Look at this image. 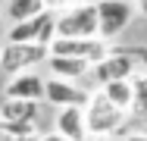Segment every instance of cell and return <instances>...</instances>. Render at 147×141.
Listing matches in <instances>:
<instances>
[{"label": "cell", "mask_w": 147, "mask_h": 141, "mask_svg": "<svg viewBox=\"0 0 147 141\" xmlns=\"http://www.w3.org/2000/svg\"><path fill=\"white\" fill-rule=\"evenodd\" d=\"M57 38H100L97 3H78L57 16Z\"/></svg>", "instance_id": "1"}, {"label": "cell", "mask_w": 147, "mask_h": 141, "mask_svg": "<svg viewBox=\"0 0 147 141\" xmlns=\"http://www.w3.org/2000/svg\"><path fill=\"white\" fill-rule=\"evenodd\" d=\"M47 60H50V47H44V44H9L6 41L0 47V69L6 75H22Z\"/></svg>", "instance_id": "2"}, {"label": "cell", "mask_w": 147, "mask_h": 141, "mask_svg": "<svg viewBox=\"0 0 147 141\" xmlns=\"http://www.w3.org/2000/svg\"><path fill=\"white\" fill-rule=\"evenodd\" d=\"M85 122H88V132L94 138L97 135H113L125 122V110H119L116 104H110L103 91H94L88 107H85Z\"/></svg>", "instance_id": "3"}, {"label": "cell", "mask_w": 147, "mask_h": 141, "mask_svg": "<svg viewBox=\"0 0 147 141\" xmlns=\"http://www.w3.org/2000/svg\"><path fill=\"white\" fill-rule=\"evenodd\" d=\"M9 44H44L50 47L57 41V16L47 9L34 19H25V22H16L9 25V35H6Z\"/></svg>", "instance_id": "4"}, {"label": "cell", "mask_w": 147, "mask_h": 141, "mask_svg": "<svg viewBox=\"0 0 147 141\" xmlns=\"http://www.w3.org/2000/svg\"><path fill=\"white\" fill-rule=\"evenodd\" d=\"M97 13H100V38L103 41L119 38L135 19V6L128 0H100Z\"/></svg>", "instance_id": "5"}, {"label": "cell", "mask_w": 147, "mask_h": 141, "mask_svg": "<svg viewBox=\"0 0 147 141\" xmlns=\"http://www.w3.org/2000/svg\"><path fill=\"white\" fill-rule=\"evenodd\" d=\"M53 56H78L88 63H100L103 56H110V44L103 38H57L50 44Z\"/></svg>", "instance_id": "6"}, {"label": "cell", "mask_w": 147, "mask_h": 141, "mask_svg": "<svg viewBox=\"0 0 147 141\" xmlns=\"http://www.w3.org/2000/svg\"><path fill=\"white\" fill-rule=\"evenodd\" d=\"M91 75H94V82H97V85L131 82V79L138 75V63H135L128 54H122V50L116 47V50H110V56H103L100 63H94Z\"/></svg>", "instance_id": "7"}, {"label": "cell", "mask_w": 147, "mask_h": 141, "mask_svg": "<svg viewBox=\"0 0 147 141\" xmlns=\"http://www.w3.org/2000/svg\"><path fill=\"white\" fill-rule=\"evenodd\" d=\"M44 100L53 104L57 110H63V107H88L91 94L82 91V88H75V85L66 82V79H47V94H44Z\"/></svg>", "instance_id": "8"}, {"label": "cell", "mask_w": 147, "mask_h": 141, "mask_svg": "<svg viewBox=\"0 0 147 141\" xmlns=\"http://www.w3.org/2000/svg\"><path fill=\"white\" fill-rule=\"evenodd\" d=\"M3 94H6V97H16V100H44V94H47V79H41L38 72L9 75Z\"/></svg>", "instance_id": "9"}, {"label": "cell", "mask_w": 147, "mask_h": 141, "mask_svg": "<svg viewBox=\"0 0 147 141\" xmlns=\"http://www.w3.org/2000/svg\"><path fill=\"white\" fill-rule=\"evenodd\" d=\"M38 119H41V100H16V97H6L0 104V122L38 125Z\"/></svg>", "instance_id": "10"}, {"label": "cell", "mask_w": 147, "mask_h": 141, "mask_svg": "<svg viewBox=\"0 0 147 141\" xmlns=\"http://www.w3.org/2000/svg\"><path fill=\"white\" fill-rule=\"evenodd\" d=\"M57 132L66 135L69 141H85L91 135L85 122V107H63L57 110Z\"/></svg>", "instance_id": "11"}, {"label": "cell", "mask_w": 147, "mask_h": 141, "mask_svg": "<svg viewBox=\"0 0 147 141\" xmlns=\"http://www.w3.org/2000/svg\"><path fill=\"white\" fill-rule=\"evenodd\" d=\"M47 69L53 72V79L75 82V79H82V75H91L94 63H88V60H78V56H53V54H50V60H47Z\"/></svg>", "instance_id": "12"}, {"label": "cell", "mask_w": 147, "mask_h": 141, "mask_svg": "<svg viewBox=\"0 0 147 141\" xmlns=\"http://www.w3.org/2000/svg\"><path fill=\"white\" fill-rule=\"evenodd\" d=\"M47 13V0H6V19L16 25V22H25Z\"/></svg>", "instance_id": "13"}, {"label": "cell", "mask_w": 147, "mask_h": 141, "mask_svg": "<svg viewBox=\"0 0 147 141\" xmlns=\"http://www.w3.org/2000/svg\"><path fill=\"white\" fill-rule=\"evenodd\" d=\"M100 91L107 94L110 104H116L119 110H135V85L131 82H110V85H100Z\"/></svg>", "instance_id": "14"}, {"label": "cell", "mask_w": 147, "mask_h": 141, "mask_svg": "<svg viewBox=\"0 0 147 141\" xmlns=\"http://www.w3.org/2000/svg\"><path fill=\"white\" fill-rule=\"evenodd\" d=\"M131 85H135V113H147V72H138Z\"/></svg>", "instance_id": "15"}, {"label": "cell", "mask_w": 147, "mask_h": 141, "mask_svg": "<svg viewBox=\"0 0 147 141\" xmlns=\"http://www.w3.org/2000/svg\"><path fill=\"white\" fill-rule=\"evenodd\" d=\"M0 135H38V125H25V122H0Z\"/></svg>", "instance_id": "16"}, {"label": "cell", "mask_w": 147, "mask_h": 141, "mask_svg": "<svg viewBox=\"0 0 147 141\" xmlns=\"http://www.w3.org/2000/svg\"><path fill=\"white\" fill-rule=\"evenodd\" d=\"M122 54H128L138 63V72H147V47H119Z\"/></svg>", "instance_id": "17"}, {"label": "cell", "mask_w": 147, "mask_h": 141, "mask_svg": "<svg viewBox=\"0 0 147 141\" xmlns=\"http://www.w3.org/2000/svg\"><path fill=\"white\" fill-rule=\"evenodd\" d=\"M0 141H41V135H0Z\"/></svg>", "instance_id": "18"}, {"label": "cell", "mask_w": 147, "mask_h": 141, "mask_svg": "<svg viewBox=\"0 0 147 141\" xmlns=\"http://www.w3.org/2000/svg\"><path fill=\"white\" fill-rule=\"evenodd\" d=\"M47 9H50V13H53V9L66 13V9H69V0H47Z\"/></svg>", "instance_id": "19"}, {"label": "cell", "mask_w": 147, "mask_h": 141, "mask_svg": "<svg viewBox=\"0 0 147 141\" xmlns=\"http://www.w3.org/2000/svg\"><path fill=\"white\" fill-rule=\"evenodd\" d=\"M41 141H69V138H66V135H59L57 129H53L50 135H41Z\"/></svg>", "instance_id": "20"}, {"label": "cell", "mask_w": 147, "mask_h": 141, "mask_svg": "<svg viewBox=\"0 0 147 141\" xmlns=\"http://www.w3.org/2000/svg\"><path fill=\"white\" fill-rule=\"evenodd\" d=\"M122 141H147V132H131L128 138H122Z\"/></svg>", "instance_id": "21"}, {"label": "cell", "mask_w": 147, "mask_h": 141, "mask_svg": "<svg viewBox=\"0 0 147 141\" xmlns=\"http://www.w3.org/2000/svg\"><path fill=\"white\" fill-rule=\"evenodd\" d=\"M135 9H138V13L147 19V0H135Z\"/></svg>", "instance_id": "22"}, {"label": "cell", "mask_w": 147, "mask_h": 141, "mask_svg": "<svg viewBox=\"0 0 147 141\" xmlns=\"http://www.w3.org/2000/svg\"><path fill=\"white\" fill-rule=\"evenodd\" d=\"M91 141H119V138H113V135H97V138H91Z\"/></svg>", "instance_id": "23"}]
</instances>
